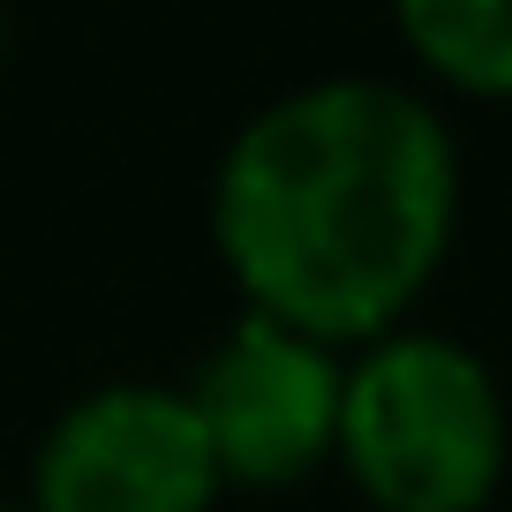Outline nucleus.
I'll use <instances>...</instances> for the list:
<instances>
[{
  "label": "nucleus",
  "instance_id": "1",
  "mask_svg": "<svg viewBox=\"0 0 512 512\" xmlns=\"http://www.w3.org/2000/svg\"><path fill=\"white\" fill-rule=\"evenodd\" d=\"M467 174L437 91L317 76L264 98L211 166V249L241 309L324 347L415 324L460 234Z\"/></svg>",
  "mask_w": 512,
  "mask_h": 512
},
{
  "label": "nucleus",
  "instance_id": "2",
  "mask_svg": "<svg viewBox=\"0 0 512 512\" xmlns=\"http://www.w3.org/2000/svg\"><path fill=\"white\" fill-rule=\"evenodd\" d=\"M332 467L369 512H490L512 467L497 369L437 324L354 347Z\"/></svg>",
  "mask_w": 512,
  "mask_h": 512
},
{
  "label": "nucleus",
  "instance_id": "3",
  "mask_svg": "<svg viewBox=\"0 0 512 512\" xmlns=\"http://www.w3.org/2000/svg\"><path fill=\"white\" fill-rule=\"evenodd\" d=\"M181 392L211 437L226 490H294L339 460L347 347H324L264 309H234Z\"/></svg>",
  "mask_w": 512,
  "mask_h": 512
},
{
  "label": "nucleus",
  "instance_id": "4",
  "mask_svg": "<svg viewBox=\"0 0 512 512\" xmlns=\"http://www.w3.org/2000/svg\"><path fill=\"white\" fill-rule=\"evenodd\" d=\"M226 497L181 377H106L46 422L31 512H211Z\"/></svg>",
  "mask_w": 512,
  "mask_h": 512
},
{
  "label": "nucleus",
  "instance_id": "5",
  "mask_svg": "<svg viewBox=\"0 0 512 512\" xmlns=\"http://www.w3.org/2000/svg\"><path fill=\"white\" fill-rule=\"evenodd\" d=\"M392 23L422 83L512 106V0H392Z\"/></svg>",
  "mask_w": 512,
  "mask_h": 512
},
{
  "label": "nucleus",
  "instance_id": "6",
  "mask_svg": "<svg viewBox=\"0 0 512 512\" xmlns=\"http://www.w3.org/2000/svg\"><path fill=\"white\" fill-rule=\"evenodd\" d=\"M8 53H16V23H8V0H0V76H8Z\"/></svg>",
  "mask_w": 512,
  "mask_h": 512
},
{
  "label": "nucleus",
  "instance_id": "7",
  "mask_svg": "<svg viewBox=\"0 0 512 512\" xmlns=\"http://www.w3.org/2000/svg\"><path fill=\"white\" fill-rule=\"evenodd\" d=\"M0 512H31V505H16V497H0Z\"/></svg>",
  "mask_w": 512,
  "mask_h": 512
}]
</instances>
